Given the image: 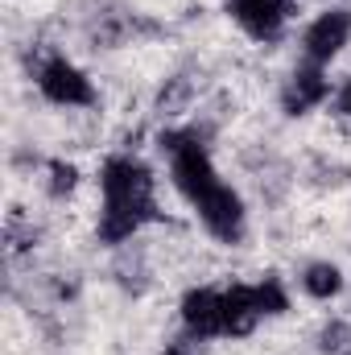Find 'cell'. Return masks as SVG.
Listing matches in <instances>:
<instances>
[{
	"instance_id": "8992f818",
	"label": "cell",
	"mask_w": 351,
	"mask_h": 355,
	"mask_svg": "<svg viewBox=\"0 0 351 355\" xmlns=\"http://www.w3.org/2000/svg\"><path fill=\"white\" fill-rule=\"evenodd\" d=\"M232 17L248 37L273 42L289 21V0H232Z\"/></svg>"
},
{
	"instance_id": "6da1fadb",
	"label": "cell",
	"mask_w": 351,
	"mask_h": 355,
	"mask_svg": "<svg viewBox=\"0 0 351 355\" xmlns=\"http://www.w3.org/2000/svg\"><path fill=\"white\" fill-rule=\"evenodd\" d=\"M166 153H170L174 186L182 190V198L198 211L203 227L215 240L236 244L244 236V202H240V194L223 178L215 174L207 145L194 132H170L166 137Z\"/></svg>"
},
{
	"instance_id": "3957f363",
	"label": "cell",
	"mask_w": 351,
	"mask_h": 355,
	"mask_svg": "<svg viewBox=\"0 0 351 355\" xmlns=\"http://www.w3.org/2000/svg\"><path fill=\"white\" fill-rule=\"evenodd\" d=\"M37 87L50 103H62V107H87L95 99L91 79L67 58H50L42 71H37Z\"/></svg>"
},
{
	"instance_id": "7a4b0ae2",
	"label": "cell",
	"mask_w": 351,
	"mask_h": 355,
	"mask_svg": "<svg viewBox=\"0 0 351 355\" xmlns=\"http://www.w3.org/2000/svg\"><path fill=\"white\" fill-rule=\"evenodd\" d=\"M103 219H99V236L108 244L128 240L149 215H153V174L137 162V157H112L103 166Z\"/></svg>"
},
{
	"instance_id": "30bf717a",
	"label": "cell",
	"mask_w": 351,
	"mask_h": 355,
	"mask_svg": "<svg viewBox=\"0 0 351 355\" xmlns=\"http://www.w3.org/2000/svg\"><path fill=\"white\" fill-rule=\"evenodd\" d=\"M339 107L351 116V79H348V87H343V95H339Z\"/></svg>"
},
{
	"instance_id": "ba28073f",
	"label": "cell",
	"mask_w": 351,
	"mask_h": 355,
	"mask_svg": "<svg viewBox=\"0 0 351 355\" xmlns=\"http://www.w3.org/2000/svg\"><path fill=\"white\" fill-rule=\"evenodd\" d=\"M302 285H306V293H310V297L331 302V297H339V293H343V272H339L335 265H310V268H306V277H302Z\"/></svg>"
},
{
	"instance_id": "5b68a950",
	"label": "cell",
	"mask_w": 351,
	"mask_h": 355,
	"mask_svg": "<svg viewBox=\"0 0 351 355\" xmlns=\"http://www.w3.org/2000/svg\"><path fill=\"white\" fill-rule=\"evenodd\" d=\"M182 322L190 335L211 339L228 335V310H223V289H190L182 297Z\"/></svg>"
},
{
	"instance_id": "8fae6325",
	"label": "cell",
	"mask_w": 351,
	"mask_h": 355,
	"mask_svg": "<svg viewBox=\"0 0 351 355\" xmlns=\"http://www.w3.org/2000/svg\"><path fill=\"white\" fill-rule=\"evenodd\" d=\"M170 355H198V347H186V343H174V347H170Z\"/></svg>"
},
{
	"instance_id": "52a82bcc",
	"label": "cell",
	"mask_w": 351,
	"mask_h": 355,
	"mask_svg": "<svg viewBox=\"0 0 351 355\" xmlns=\"http://www.w3.org/2000/svg\"><path fill=\"white\" fill-rule=\"evenodd\" d=\"M327 91H331V83H327L323 71L310 62V67L293 71V79H289V87H285V112H289V116H302V112L318 107V103L327 99Z\"/></svg>"
},
{
	"instance_id": "277c9868",
	"label": "cell",
	"mask_w": 351,
	"mask_h": 355,
	"mask_svg": "<svg viewBox=\"0 0 351 355\" xmlns=\"http://www.w3.org/2000/svg\"><path fill=\"white\" fill-rule=\"evenodd\" d=\"M348 42H351V12L348 8H331V12H323V17L306 29L302 50H306V62L323 67V62L339 58Z\"/></svg>"
},
{
	"instance_id": "9c48e42d",
	"label": "cell",
	"mask_w": 351,
	"mask_h": 355,
	"mask_svg": "<svg viewBox=\"0 0 351 355\" xmlns=\"http://www.w3.org/2000/svg\"><path fill=\"white\" fill-rule=\"evenodd\" d=\"M257 289V306H261V318L264 314H281L285 310V289L268 277V281H261V285H252Z\"/></svg>"
}]
</instances>
